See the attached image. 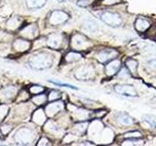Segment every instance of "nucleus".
<instances>
[{"mask_svg": "<svg viewBox=\"0 0 156 146\" xmlns=\"http://www.w3.org/2000/svg\"><path fill=\"white\" fill-rule=\"evenodd\" d=\"M28 65L32 69L44 70L50 68L53 64V56L47 52H41L36 55H33L27 61Z\"/></svg>", "mask_w": 156, "mask_h": 146, "instance_id": "nucleus-1", "label": "nucleus"}, {"mask_svg": "<svg viewBox=\"0 0 156 146\" xmlns=\"http://www.w3.org/2000/svg\"><path fill=\"white\" fill-rule=\"evenodd\" d=\"M34 133L29 128H21L15 134V141L19 144H29L33 140Z\"/></svg>", "mask_w": 156, "mask_h": 146, "instance_id": "nucleus-2", "label": "nucleus"}, {"mask_svg": "<svg viewBox=\"0 0 156 146\" xmlns=\"http://www.w3.org/2000/svg\"><path fill=\"white\" fill-rule=\"evenodd\" d=\"M100 18L105 23H106L107 26H112V27L120 26L122 24V23H123V21H122V18H121V16L119 14L108 12V11L101 13Z\"/></svg>", "mask_w": 156, "mask_h": 146, "instance_id": "nucleus-3", "label": "nucleus"}, {"mask_svg": "<svg viewBox=\"0 0 156 146\" xmlns=\"http://www.w3.org/2000/svg\"><path fill=\"white\" fill-rule=\"evenodd\" d=\"M69 16L68 14L66 13L65 11H61V10H55L53 11L50 16L48 18V23L49 24H51L53 26H60V24L65 23Z\"/></svg>", "mask_w": 156, "mask_h": 146, "instance_id": "nucleus-4", "label": "nucleus"}, {"mask_svg": "<svg viewBox=\"0 0 156 146\" xmlns=\"http://www.w3.org/2000/svg\"><path fill=\"white\" fill-rule=\"evenodd\" d=\"M94 68L90 65H84L78 68L75 72V78L80 81H87L94 77Z\"/></svg>", "mask_w": 156, "mask_h": 146, "instance_id": "nucleus-5", "label": "nucleus"}, {"mask_svg": "<svg viewBox=\"0 0 156 146\" xmlns=\"http://www.w3.org/2000/svg\"><path fill=\"white\" fill-rule=\"evenodd\" d=\"M90 45L88 38L81 34H75L71 39V47L75 50H85Z\"/></svg>", "mask_w": 156, "mask_h": 146, "instance_id": "nucleus-6", "label": "nucleus"}, {"mask_svg": "<svg viewBox=\"0 0 156 146\" xmlns=\"http://www.w3.org/2000/svg\"><path fill=\"white\" fill-rule=\"evenodd\" d=\"M117 55H118V52L113 50V49H105V50H101L98 53L97 58L100 62L105 63L115 58Z\"/></svg>", "mask_w": 156, "mask_h": 146, "instance_id": "nucleus-7", "label": "nucleus"}, {"mask_svg": "<svg viewBox=\"0 0 156 146\" xmlns=\"http://www.w3.org/2000/svg\"><path fill=\"white\" fill-rule=\"evenodd\" d=\"M114 91L117 94L125 96H136L138 94L135 90V88L131 85L127 84H118L114 87Z\"/></svg>", "mask_w": 156, "mask_h": 146, "instance_id": "nucleus-8", "label": "nucleus"}, {"mask_svg": "<svg viewBox=\"0 0 156 146\" xmlns=\"http://www.w3.org/2000/svg\"><path fill=\"white\" fill-rule=\"evenodd\" d=\"M20 34L27 40H31V39H34L38 36V28L35 24H29V26H24Z\"/></svg>", "mask_w": 156, "mask_h": 146, "instance_id": "nucleus-9", "label": "nucleus"}, {"mask_svg": "<svg viewBox=\"0 0 156 146\" xmlns=\"http://www.w3.org/2000/svg\"><path fill=\"white\" fill-rule=\"evenodd\" d=\"M63 37L61 33H51L47 37V45L52 49H58L62 46Z\"/></svg>", "mask_w": 156, "mask_h": 146, "instance_id": "nucleus-10", "label": "nucleus"}, {"mask_svg": "<svg viewBox=\"0 0 156 146\" xmlns=\"http://www.w3.org/2000/svg\"><path fill=\"white\" fill-rule=\"evenodd\" d=\"M63 102L62 101H55V102H52V103H49L46 108H45V113L47 116L49 117H53L55 116L57 113H58L60 111H62L63 109Z\"/></svg>", "mask_w": 156, "mask_h": 146, "instance_id": "nucleus-11", "label": "nucleus"}, {"mask_svg": "<svg viewBox=\"0 0 156 146\" xmlns=\"http://www.w3.org/2000/svg\"><path fill=\"white\" fill-rule=\"evenodd\" d=\"M121 66V62L118 60H111L107 64L105 65V73L108 76H113L118 72L119 68Z\"/></svg>", "mask_w": 156, "mask_h": 146, "instance_id": "nucleus-12", "label": "nucleus"}, {"mask_svg": "<svg viewBox=\"0 0 156 146\" xmlns=\"http://www.w3.org/2000/svg\"><path fill=\"white\" fill-rule=\"evenodd\" d=\"M135 27L139 32H145L150 27V22L144 18H138L135 23Z\"/></svg>", "mask_w": 156, "mask_h": 146, "instance_id": "nucleus-13", "label": "nucleus"}, {"mask_svg": "<svg viewBox=\"0 0 156 146\" xmlns=\"http://www.w3.org/2000/svg\"><path fill=\"white\" fill-rule=\"evenodd\" d=\"M13 47L18 52H26L27 51L29 47H30V43L27 40H23V39H18L14 42Z\"/></svg>", "mask_w": 156, "mask_h": 146, "instance_id": "nucleus-14", "label": "nucleus"}, {"mask_svg": "<svg viewBox=\"0 0 156 146\" xmlns=\"http://www.w3.org/2000/svg\"><path fill=\"white\" fill-rule=\"evenodd\" d=\"M32 119L34 123L37 125H43L46 122V113L43 109H37L32 116Z\"/></svg>", "mask_w": 156, "mask_h": 146, "instance_id": "nucleus-15", "label": "nucleus"}, {"mask_svg": "<svg viewBox=\"0 0 156 146\" xmlns=\"http://www.w3.org/2000/svg\"><path fill=\"white\" fill-rule=\"evenodd\" d=\"M17 94V89L16 87H7L5 88V89H3L1 91V92H0V95H1V96L3 97V99H13V96H15Z\"/></svg>", "mask_w": 156, "mask_h": 146, "instance_id": "nucleus-16", "label": "nucleus"}, {"mask_svg": "<svg viewBox=\"0 0 156 146\" xmlns=\"http://www.w3.org/2000/svg\"><path fill=\"white\" fill-rule=\"evenodd\" d=\"M47 0H27V5L29 9L36 10L42 8L46 4Z\"/></svg>", "mask_w": 156, "mask_h": 146, "instance_id": "nucleus-17", "label": "nucleus"}, {"mask_svg": "<svg viewBox=\"0 0 156 146\" xmlns=\"http://www.w3.org/2000/svg\"><path fill=\"white\" fill-rule=\"evenodd\" d=\"M117 121H118L121 125H131L135 122L131 116H129L126 113H119L117 115Z\"/></svg>", "mask_w": 156, "mask_h": 146, "instance_id": "nucleus-18", "label": "nucleus"}, {"mask_svg": "<svg viewBox=\"0 0 156 146\" xmlns=\"http://www.w3.org/2000/svg\"><path fill=\"white\" fill-rule=\"evenodd\" d=\"M126 65L132 74L135 75L136 73V69H138V61L136 60H133V58H129V60L126 61Z\"/></svg>", "mask_w": 156, "mask_h": 146, "instance_id": "nucleus-19", "label": "nucleus"}, {"mask_svg": "<svg viewBox=\"0 0 156 146\" xmlns=\"http://www.w3.org/2000/svg\"><path fill=\"white\" fill-rule=\"evenodd\" d=\"M87 126L88 124L87 123H80V124H77L74 129H73V131H74V134H76L77 135H82L85 134V131L87 130Z\"/></svg>", "mask_w": 156, "mask_h": 146, "instance_id": "nucleus-20", "label": "nucleus"}, {"mask_svg": "<svg viewBox=\"0 0 156 146\" xmlns=\"http://www.w3.org/2000/svg\"><path fill=\"white\" fill-rule=\"evenodd\" d=\"M81 55L79 53H76V52H70L68 53L67 55L66 56V62H74L78 60L81 58Z\"/></svg>", "mask_w": 156, "mask_h": 146, "instance_id": "nucleus-21", "label": "nucleus"}, {"mask_svg": "<svg viewBox=\"0 0 156 146\" xmlns=\"http://www.w3.org/2000/svg\"><path fill=\"white\" fill-rule=\"evenodd\" d=\"M84 26H85V28L89 31L95 32L98 30V24L94 21H88L84 23Z\"/></svg>", "mask_w": 156, "mask_h": 146, "instance_id": "nucleus-22", "label": "nucleus"}, {"mask_svg": "<svg viewBox=\"0 0 156 146\" xmlns=\"http://www.w3.org/2000/svg\"><path fill=\"white\" fill-rule=\"evenodd\" d=\"M32 101H33L35 104H37V105H41V104H43V103H45L46 97H45V96L42 95V94H38V95H36L35 96L33 97V99H32Z\"/></svg>", "mask_w": 156, "mask_h": 146, "instance_id": "nucleus-23", "label": "nucleus"}, {"mask_svg": "<svg viewBox=\"0 0 156 146\" xmlns=\"http://www.w3.org/2000/svg\"><path fill=\"white\" fill-rule=\"evenodd\" d=\"M44 88L41 86H37V85H33L29 88V92H31L32 95H38V94H42L44 92Z\"/></svg>", "mask_w": 156, "mask_h": 146, "instance_id": "nucleus-24", "label": "nucleus"}, {"mask_svg": "<svg viewBox=\"0 0 156 146\" xmlns=\"http://www.w3.org/2000/svg\"><path fill=\"white\" fill-rule=\"evenodd\" d=\"M60 97H61V92L56 91V90H53L50 92V94H49L48 99L50 101H54V100H58Z\"/></svg>", "mask_w": 156, "mask_h": 146, "instance_id": "nucleus-25", "label": "nucleus"}, {"mask_svg": "<svg viewBox=\"0 0 156 146\" xmlns=\"http://www.w3.org/2000/svg\"><path fill=\"white\" fill-rule=\"evenodd\" d=\"M8 106L5 105V104H1L0 105V122H2L3 119L6 117L7 113H8Z\"/></svg>", "mask_w": 156, "mask_h": 146, "instance_id": "nucleus-26", "label": "nucleus"}, {"mask_svg": "<svg viewBox=\"0 0 156 146\" xmlns=\"http://www.w3.org/2000/svg\"><path fill=\"white\" fill-rule=\"evenodd\" d=\"M93 2V0H78L77 1V5L79 7H87L91 5Z\"/></svg>", "mask_w": 156, "mask_h": 146, "instance_id": "nucleus-27", "label": "nucleus"}, {"mask_svg": "<svg viewBox=\"0 0 156 146\" xmlns=\"http://www.w3.org/2000/svg\"><path fill=\"white\" fill-rule=\"evenodd\" d=\"M50 82L54 83V84H56L58 86H62V87H67V88H69V89H72V90H77V88L74 87V86H72L70 84H62V83L61 82H57V81H54V80H49Z\"/></svg>", "mask_w": 156, "mask_h": 146, "instance_id": "nucleus-28", "label": "nucleus"}, {"mask_svg": "<svg viewBox=\"0 0 156 146\" xmlns=\"http://www.w3.org/2000/svg\"><path fill=\"white\" fill-rule=\"evenodd\" d=\"M140 133L139 131H135V133H128L125 134V137H140Z\"/></svg>", "mask_w": 156, "mask_h": 146, "instance_id": "nucleus-29", "label": "nucleus"}, {"mask_svg": "<svg viewBox=\"0 0 156 146\" xmlns=\"http://www.w3.org/2000/svg\"><path fill=\"white\" fill-rule=\"evenodd\" d=\"M120 0H104L102 3L105 5H113V4H116V3H119Z\"/></svg>", "mask_w": 156, "mask_h": 146, "instance_id": "nucleus-30", "label": "nucleus"}, {"mask_svg": "<svg viewBox=\"0 0 156 146\" xmlns=\"http://www.w3.org/2000/svg\"><path fill=\"white\" fill-rule=\"evenodd\" d=\"M147 67L151 68L152 70H156V60L150 61L147 63Z\"/></svg>", "mask_w": 156, "mask_h": 146, "instance_id": "nucleus-31", "label": "nucleus"}, {"mask_svg": "<svg viewBox=\"0 0 156 146\" xmlns=\"http://www.w3.org/2000/svg\"><path fill=\"white\" fill-rule=\"evenodd\" d=\"M0 137H1V134H0Z\"/></svg>", "mask_w": 156, "mask_h": 146, "instance_id": "nucleus-32", "label": "nucleus"}]
</instances>
